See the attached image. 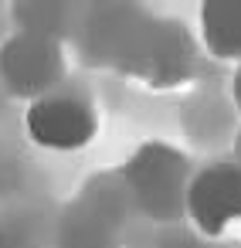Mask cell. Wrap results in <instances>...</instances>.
<instances>
[{"label": "cell", "mask_w": 241, "mask_h": 248, "mask_svg": "<svg viewBox=\"0 0 241 248\" xmlns=\"http://www.w3.org/2000/svg\"><path fill=\"white\" fill-rule=\"evenodd\" d=\"M231 99H234V109L241 112V65L234 68V82H231Z\"/></svg>", "instance_id": "obj_8"}, {"label": "cell", "mask_w": 241, "mask_h": 248, "mask_svg": "<svg viewBox=\"0 0 241 248\" xmlns=\"http://www.w3.org/2000/svg\"><path fill=\"white\" fill-rule=\"evenodd\" d=\"M190 177H194L190 156L160 140L136 146L119 170V184L129 194V201L160 224L183 217Z\"/></svg>", "instance_id": "obj_2"}, {"label": "cell", "mask_w": 241, "mask_h": 248, "mask_svg": "<svg viewBox=\"0 0 241 248\" xmlns=\"http://www.w3.org/2000/svg\"><path fill=\"white\" fill-rule=\"evenodd\" d=\"M183 217L204 238H224L241 228V167L211 163L190 177Z\"/></svg>", "instance_id": "obj_5"}, {"label": "cell", "mask_w": 241, "mask_h": 248, "mask_svg": "<svg viewBox=\"0 0 241 248\" xmlns=\"http://www.w3.org/2000/svg\"><path fill=\"white\" fill-rule=\"evenodd\" d=\"M234 146H238V167H241V129H238V136H234Z\"/></svg>", "instance_id": "obj_10"}, {"label": "cell", "mask_w": 241, "mask_h": 248, "mask_svg": "<svg viewBox=\"0 0 241 248\" xmlns=\"http://www.w3.org/2000/svg\"><path fill=\"white\" fill-rule=\"evenodd\" d=\"M200 41L217 62L241 65V0H207L200 7Z\"/></svg>", "instance_id": "obj_7"}, {"label": "cell", "mask_w": 241, "mask_h": 248, "mask_svg": "<svg viewBox=\"0 0 241 248\" xmlns=\"http://www.w3.org/2000/svg\"><path fill=\"white\" fill-rule=\"evenodd\" d=\"M109 65L150 89H180L197 68V45L183 24L136 11Z\"/></svg>", "instance_id": "obj_1"}, {"label": "cell", "mask_w": 241, "mask_h": 248, "mask_svg": "<svg viewBox=\"0 0 241 248\" xmlns=\"http://www.w3.org/2000/svg\"><path fill=\"white\" fill-rule=\"evenodd\" d=\"M24 129L28 136L51 150V153H75L85 150L99 133V112L82 92L55 89L24 109Z\"/></svg>", "instance_id": "obj_4"}, {"label": "cell", "mask_w": 241, "mask_h": 248, "mask_svg": "<svg viewBox=\"0 0 241 248\" xmlns=\"http://www.w3.org/2000/svg\"><path fill=\"white\" fill-rule=\"evenodd\" d=\"M0 248H21V245H17V238H11L4 228H0Z\"/></svg>", "instance_id": "obj_9"}, {"label": "cell", "mask_w": 241, "mask_h": 248, "mask_svg": "<svg viewBox=\"0 0 241 248\" xmlns=\"http://www.w3.org/2000/svg\"><path fill=\"white\" fill-rule=\"evenodd\" d=\"M65 72H68L65 48L55 34L21 28L0 45V85L14 99L34 102L61 89Z\"/></svg>", "instance_id": "obj_3"}, {"label": "cell", "mask_w": 241, "mask_h": 248, "mask_svg": "<svg viewBox=\"0 0 241 248\" xmlns=\"http://www.w3.org/2000/svg\"><path fill=\"white\" fill-rule=\"evenodd\" d=\"M58 248H116V221L92 197L68 207L58 228Z\"/></svg>", "instance_id": "obj_6"}]
</instances>
